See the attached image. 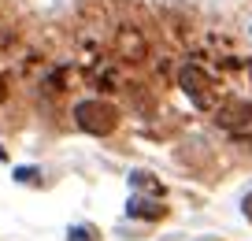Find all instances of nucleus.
<instances>
[{
	"mask_svg": "<svg viewBox=\"0 0 252 241\" xmlns=\"http://www.w3.org/2000/svg\"><path fill=\"white\" fill-rule=\"evenodd\" d=\"M8 101V82H4V74H0V104Z\"/></svg>",
	"mask_w": 252,
	"mask_h": 241,
	"instance_id": "7",
	"label": "nucleus"
},
{
	"mask_svg": "<svg viewBox=\"0 0 252 241\" xmlns=\"http://www.w3.org/2000/svg\"><path fill=\"white\" fill-rule=\"evenodd\" d=\"M74 123H78V130L93 134V138H108L111 130L119 126V108L108 101H78L74 104Z\"/></svg>",
	"mask_w": 252,
	"mask_h": 241,
	"instance_id": "1",
	"label": "nucleus"
},
{
	"mask_svg": "<svg viewBox=\"0 0 252 241\" xmlns=\"http://www.w3.org/2000/svg\"><path fill=\"white\" fill-rule=\"evenodd\" d=\"M215 123L226 126V130H241V126L252 123V101H230L215 111Z\"/></svg>",
	"mask_w": 252,
	"mask_h": 241,
	"instance_id": "4",
	"label": "nucleus"
},
{
	"mask_svg": "<svg viewBox=\"0 0 252 241\" xmlns=\"http://www.w3.org/2000/svg\"><path fill=\"white\" fill-rule=\"evenodd\" d=\"M178 86L186 89V97L197 108H215V82H212V74H208L200 63H186V67L178 70Z\"/></svg>",
	"mask_w": 252,
	"mask_h": 241,
	"instance_id": "2",
	"label": "nucleus"
},
{
	"mask_svg": "<svg viewBox=\"0 0 252 241\" xmlns=\"http://www.w3.org/2000/svg\"><path fill=\"white\" fill-rule=\"evenodd\" d=\"M245 215H249V219H252V193H249V197H245Z\"/></svg>",
	"mask_w": 252,
	"mask_h": 241,
	"instance_id": "9",
	"label": "nucleus"
},
{
	"mask_svg": "<svg viewBox=\"0 0 252 241\" xmlns=\"http://www.w3.org/2000/svg\"><path fill=\"white\" fill-rule=\"evenodd\" d=\"M249 67H252V63H249Z\"/></svg>",
	"mask_w": 252,
	"mask_h": 241,
	"instance_id": "10",
	"label": "nucleus"
},
{
	"mask_svg": "<svg viewBox=\"0 0 252 241\" xmlns=\"http://www.w3.org/2000/svg\"><path fill=\"white\" fill-rule=\"evenodd\" d=\"M71 241H89V234L86 230H71Z\"/></svg>",
	"mask_w": 252,
	"mask_h": 241,
	"instance_id": "8",
	"label": "nucleus"
},
{
	"mask_svg": "<svg viewBox=\"0 0 252 241\" xmlns=\"http://www.w3.org/2000/svg\"><path fill=\"white\" fill-rule=\"evenodd\" d=\"M15 178H19V182H33V178H37V171H33V167H19Z\"/></svg>",
	"mask_w": 252,
	"mask_h": 241,
	"instance_id": "6",
	"label": "nucleus"
},
{
	"mask_svg": "<svg viewBox=\"0 0 252 241\" xmlns=\"http://www.w3.org/2000/svg\"><path fill=\"white\" fill-rule=\"evenodd\" d=\"M115 56L126 63H145L149 60V41H145V34L137 30V26H119L115 30Z\"/></svg>",
	"mask_w": 252,
	"mask_h": 241,
	"instance_id": "3",
	"label": "nucleus"
},
{
	"mask_svg": "<svg viewBox=\"0 0 252 241\" xmlns=\"http://www.w3.org/2000/svg\"><path fill=\"white\" fill-rule=\"evenodd\" d=\"M126 211H130L134 219H163L167 215V208H163V204H156V201H130V208H126Z\"/></svg>",
	"mask_w": 252,
	"mask_h": 241,
	"instance_id": "5",
	"label": "nucleus"
}]
</instances>
